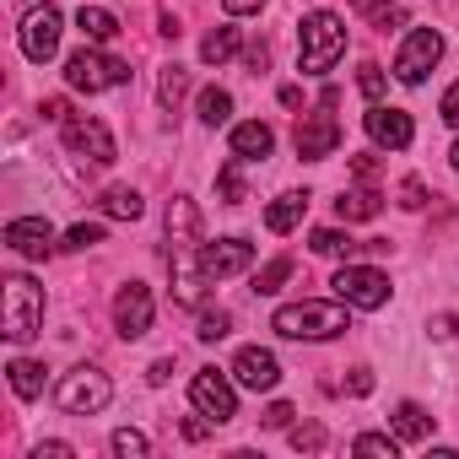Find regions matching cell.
I'll return each mask as SVG.
<instances>
[{
    "instance_id": "cell-1",
    "label": "cell",
    "mask_w": 459,
    "mask_h": 459,
    "mask_svg": "<svg viewBox=\"0 0 459 459\" xmlns=\"http://www.w3.org/2000/svg\"><path fill=\"white\" fill-rule=\"evenodd\" d=\"M341 55H346V22L335 12H308L303 28H298V71L303 76H330Z\"/></svg>"
},
{
    "instance_id": "cell-2",
    "label": "cell",
    "mask_w": 459,
    "mask_h": 459,
    "mask_svg": "<svg viewBox=\"0 0 459 459\" xmlns=\"http://www.w3.org/2000/svg\"><path fill=\"white\" fill-rule=\"evenodd\" d=\"M351 303H287L276 308L271 330L281 341H335L341 330H351Z\"/></svg>"
},
{
    "instance_id": "cell-3",
    "label": "cell",
    "mask_w": 459,
    "mask_h": 459,
    "mask_svg": "<svg viewBox=\"0 0 459 459\" xmlns=\"http://www.w3.org/2000/svg\"><path fill=\"white\" fill-rule=\"evenodd\" d=\"M0 330L6 341H33L44 330V287L33 276H6V292H0Z\"/></svg>"
},
{
    "instance_id": "cell-4",
    "label": "cell",
    "mask_w": 459,
    "mask_h": 459,
    "mask_svg": "<svg viewBox=\"0 0 459 459\" xmlns=\"http://www.w3.org/2000/svg\"><path fill=\"white\" fill-rule=\"evenodd\" d=\"M65 82H71L76 92H108V87H125V82H130V65L114 60V55H103L98 44H87V49H76V55L65 60Z\"/></svg>"
},
{
    "instance_id": "cell-5",
    "label": "cell",
    "mask_w": 459,
    "mask_h": 459,
    "mask_svg": "<svg viewBox=\"0 0 459 459\" xmlns=\"http://www.w3.org/2000/svg\"><path fill=\"white\" fill-rule=\"evenodd\" d=\"M55 400H60V411H71V416H98V411L114 400V384H108V373H98V368H71V373L60 378Z\"/></svg>"
},
{
    "instance_id": "cell-6",
    "label": "cell",
    "mask_w": 459,
    "mask_h": 459,
    "mask_svg": "<svg viewBox=\"0 0 459 459\" xmlns=\"http://www.w3.org/2000/svg\"><path fill=\"white\" fill-rule=\"evenodd\" d=\"M437 60H443V33H437V28H411V39H405L400 55H394V76H400L405 87H421Z\"/></svg>"
},
{
    "instance_id": "cell-7",
    "label": "cell",
    "mask_w": 459,
    "mask_h": 459,
    "mask_svg": "<svg viewBox=\"0 0 459 459\" xmlns=\"http://www.w3.org/2000/svg\"><path fill=\"white\" fill-rule=\"evenodd\" d=\"M330 108H335V103L325 98L319 108H308V114L298 119V135H292V141H298V157H303V162H325V157L341 146V119H335Z\"/></svg>"
},
{
    "instance_id": "cell-8",
    "label": "cell",
    "mask_w": 459,
    "mask_h": 459,
    "mask_svg": "<svg viewBox=\"0 0 459 459\" xmlns=\"http://www.w3.org/2000/svg\"><path fill=\"white\" fill-rule=\"evenodd\" d=\"M330 287H335V298L351 303V308H384V303H389V276L373 271V265H351V260H346Z\"/></svg>"
},
{
    "instance_id": "cell-9",
    "label": "cell",
    "mask_w": 459,
    "mask_h": 459,
    "mask_svg": "<svg viewBox=\"0 0 459 459\" xmlns=\"http://www.w3.org/2000/svg\"><path fill=\"white\" fill-rule=\"evenodd\" d=\"M60 135H65V146L76 152V157H87V162H114L119 152H114V135H108V125L103 119H92V114H65L60 119Z\"/></svg>"
},
{
    "instance_id": "cell-10",
    "label": "cell",
    "mask_w": 459,
    "mask_h": 459,
    "mask_svg": "<svg viewBox=\"0 0 459 459\" xmlns=\"http://www.w3.org/2000/svg\"><path fill=\"white\" fill-rule=\"evenodd\" d=\"M189 400H195V411H200V416H211L216 427L238 416V389L227 384L216 368H200V373L189 378Z\"/></svg>"
},
{
    "instance_id": "cell-11",
    "label": "cell",
    "mask_w": 459,
    "mask_h": 459,
    "mask_svg": "<svg viewBox=\"0 0 459 459\" xmlns=\"http://www.w3.org/2000/svg\"><path fill=\"white\" fill-rule=\"evenodd\" d=\"M22 55L33 60V65H49L55 55H60V12L49 6V0H44V6H33L28 17H22Z\"/></svg>"
},
{
    "instance_id": "cell-12",
    "label": "cell",
    "mask_w": 459,
    "mask_h": 459,
    "mask_svg": "<svg viewBox=\"0 0 459 459\" xmlns=\"http://www.w3.org/2000/svg\"><path fill=\"white\" fill-rule=\"evenodd\" d=\"M255 265V244L249 238H216V244H200V271L205 281H227Z\"/></svg>"
},
{
    "instance_id": "cell-13",
    "label": "cell",
    "mask_w": 459,
    "mask_h": 459,
    "mask_svg": "<svg viewBox=\"0 0 459 459\" xmlns=\"http://www.w3.org/2000/svg\"><path fill=\"white\" fill-rule=\"evenodd\" d=\"M152 287H141V281H125L119 287V298H114V330L125 335V341H141L146 330H152Z\"/></svg>"
},
{
    "instance_id": "cell-14",
    "label": "cell",
    "mask_w": 459,
    "mask_h": 459,
    "mask_svg": "<svg viewBox=\"0 0 459 459\" xmlns=\"http://www.w3.org/2000/svg\"><path fill=\"white\" fill-rule=\"evenodd\" d=\"M233 378H238L244 389L265 394V389L281 384V362H276V351H265V346H244V351L233 357Z\"/></svg>"
},
{
    "instance_id": "cell-15",
    "label": "cell",
    "mask_w": 459,
    "mask_h": 459,
    "mask_svg": "<svg viewBox=\"0 0 459 459\" xmlns=\"http://www.w3.org/2000/svg\"><path fill=\"white\" fill-rule=\"evenodd\" d=\"M362 125H368V135H373L378 146H389V152H405V146H411V135H416L411 114H405V108H384V103H373Z\"/></svg>"
},
{
    "instance_id": "cell-16",
    "label": "cell",
    "mask_w": 459,
    "mask_h": 459,
    "mask_svg": "<svg viewBox=\"0 0 459 459\" xmlns=\"http://www.w3.org/2000/svg\"><path fill=\"white\" fill-rule=\"evenodd\" d=\"M6 244L28 260H44L55 249V227L44 216H17V221H6Z\"/></svg>"
},
{
    "instance_id": "cell-17",
    "label": "cell",
    "mask_w": 459,
    "mask_h": 459,
    "mask_svg": "<svg viewBox=\"0 0 459 459\" xmlns=\"http://www.w3.org/2000/svg\"><path fill=\"white\" fill-rule=\"evenodd\" d=\"M168 238H173V249H200V211H195V200L189 195H173L168 200Z\"/></svg>"
},
{
    "instance_id": "cell-18",
    "label": "cell",
    "mask_w": 459,
    "mask_h": 459,
    "mask_svg": "<svg viewBox=\"0 0 459 459\" xmlns=\"http://www.w3.org/2000/svg\"><path fill=\"white\" fill-rule=\"evenodd\" d=\"M271 152H276V130H271V125H260V119L233 125V157H244V162H265Z\"/></svg>"
},
{
    "instance_id": "cell-19",
    "label": "cell",
    "mask_w": 459,
    "mask_h": 459,
    "mask_svg": "<svg viewBox=\"0 0 459 459\" xmlns=\"http://www.w3.org/2000/svg\"><path fill=\"white\" fill-rule=\"evenodd\" d=\"M378 211H384V195L368 189V184L362 189H341V200H335V216L341 221H373Z\"/></svg>"
},
{
    "instance_id": "cell-20",
    "label": "cell",
    "mask_w": 459,
    "mask_h": 459,
    "mask_svg": "<svg viewBox=\"0 0 459 459\" xmlns=\"http://www.w3.org/2000/svg\"><path fill=\"white\" fill-rule=\"evenodd\" d=\"M76 28H82L87 44H114V39H119V17L103 12V6H82V12H76Z\"/></svg>"
},
{
    "instance_id": "cell-21",
    "label": "cell",
    "mask_w": 459,
    "mask_h": 459,
    "mask_svg": "<svg viewBox=\"0 0 459 459\" xmlns=\"http://www.w3.org/2000/svg\"><path fill=\"white\" fill-rule=\"evenodd\" d=\"M303 211H308V195H276L271 200V211H265V227H271V233H292V227L303 221Z\"/></svg>"
},
{
    "instance_id": "cell-22",
    "label": "cell",
    "mask_w": 459,
    "mask_h": 459,
    "mask_svg": "<svg viewBox=\"0 0 459 459\" xmlns=\"http://www.w3.org/2000/svg\"><path fill=\"white\" fill-rule=\"evenodd\" d=\"M12 394L17 400H39L44 394V362H33V357H12Z\"/></svg>"
},
{
    "instance_id": "cell-23",
    "label": "cell",
    "mask_w": 459,
    "mask_h": 459,
    "mask_svg": "<svg viewBox=\"0 0 459 459\" xmlns=\"http://www.w3.org/2000/svg\"><path fill=\"white\" fill-rule=\"evenodd\" d=\"M389 427H394V437H400V443H421V437H432V416H427L416 400H405V405L394 411V421H389Z\"/></svg>"
},
{
    "instance_id": "cell-24",
    "label": "cell",
    "mask_w": 459,
    "mask_h": 459,
    "mask_svg": "<svg viewBox=\"0 0 459 459\" xmlns=\"http://www.w3.org/2000/svg\"><path fill=\"white\" fill-rule=\"evenodd\" d=\"M308 249H314V255H325V260H341V255L351 260V255H357V249H368V244H357V238L335 233V227H319V233L308 238Z\"/></svg>"
},
{
    "instance_id": "cell-25",
    "label": "cell",
    "mask_w": 459,
    "mask_h": 459,
    "mask_svg": "<svg viewBox=\"0 0 459 459\" xmlns=\"http://www.w3.org/2000/svg\"><path fill=\"white\" fill-rule=\"evenodd\" d=\"M233 55H238V28H216V33L200 44V60H205V65H227Z\"/></svg>"
},
{
    "instance_id": "cell-26",
    "label": "cell",
    "mask_w": 459,
    "mask_h": 459,
    "mask_svg": "<svg viewBox=\"0 0 459 459\" xmlns=\"http://www.w3.org/2000/svg\"><path fill=\"white\" fill-rule=\"evenodd\" d=\"M103 211H108V216H119V221H135L146 205H141V195H135L130 184H114V189H103Z\"/></svg>"
},
{
    "instance_id": "cell-27",
    "label": "cell",
    "mask_w": 459,
    "mask_h": 459,
    "mask_svg": "<svg viewBox=\"0 0 459 459\" xmlns=\"http://www.w3.org/2000/svg\"><path fill=\"white\" fill-rule=\"evenodd\" d=\"M227 119H233V92H221V87H205L200 92V125H227Z\"/></svg>"
},
{
    "instance_id": "cell-28",
    "label": "cell",
    "mask_w": 459,
    "mask_h": 459,
    "mask_svg": "<svg viewBox=\"0 0 459 459\" xmlns=\"http://www.w3.org/2000/svg\"><path fill=\"white\" fill-rule=\"evenodd\" d=\"M184 92H189V71H184V65H168L162 82H157V103L178 114V98H184Z\"/></svg>"
},
{
    "instance_id": "cell-29",
    "label": "cell",
    "mask_w": 459,
    "mask_h": 459,
    "mask_svg": "<svg viewBox=\"0 0 459 459\" xmlns=\"http://www.w3.org/2000/svg\"><path fill=\"white\" fill-rule=\"evenodd\" d=\"M287 276H292V260H287V255H276V260L255 276V292H260V298H271V292H281V287H287Z\"/></svg>"
},
{
    "instance_id": "cell-30",
    "label": "cell",
    "mask_w": 459,
    "mask_h": 459,
    "mask_svg": "<svg viewBox=\"0 0 459 459\" xmlns=\"http://www.w3.org/2000/svg\"><path fill=\"white\" fill-rule=\"evenodd\" d=\"M351 454H384V459H394L400 437L394 432H362V437H351Z\"/></svg>"
},
{
    "instance_id": "cell-31",
    "label": "cell",
    "mask_w": 459,
    "mask_h": 459,
    "mask_svg": "<svg viewBox=\"0 0 459 459\" xmlns=\"http://www.w3.org/2000/svg\"><path fill=\"white\" fill-rule=\"evenodd\" d=\"M238 168H244V157H233V162L216 173V189H221L227 205H238V200H244V173H238Z\"/></svg>"
},
{
    "instance_id": "cell-32",
    "label": "cell",
    "mask_w": 459,
    "mask_h": 459,
    "mask_svg": "<svg viewBox=\"0 0 459 459\" xmlns=\"http://www.w3.org/2000/svg\"><path fill=\"white\" fill-rule=\"evenodd\" d=\"M114 454H119V459H146V454H152V443H146V432L119 427V432H114Z\"/></svg>"
},
{
    "instance_id": "cell-33",
    "label": "cell",
    "mask_w": 459,
    "mask_h": 459,
    "mask_svg": "<svg viewBox=\"0 0 459 459\" xmlns=\"http://www.w3.org/2000/svg\"><path fill=\"white\" fill-rule=\"evenodd\" d=\"M195 335H200V341H221V335H233V314H227V308H205Z\"/></svg>"
},
{
    "instance_id": "cell-34",
    "label": "cell",
    "mask_w": 459,
    "mask_h": 459,
    "mask_svg": "<svg viewBox=\"0 0 459 459\" xmlns=\"http://www.w3.org/2000/svg\"><path fill=\"white\" fill-rule=\"evenodd\" d=\"M98 244H103V227H98V221H76L60 249H98Z\"/></svg>"
},
{
    "instance_id": "cell-35",
    "label": "cell",
    "mask_w": 459,
    "mask_h": 459,
    "mask_svg": "<svg viewBox=\"0 0 459 459\" xmlns=\"http://www.w3.org/2000/svg\"><path fill=\"white\" fill-rule=\"evenodd\" d=\"M292 448H303V454H319V448H325V427H319V421H303V427H292Z\"/></svg>"
},
{
    "instance_id": "cell-36",
    "label": "cell",
    "mask_w": 459,
    "mask_h": 459,
    "mask_svg": "<svg viewBox=\"0 0 459 459\" xmlns=\"http://www.w3.org/2000/svg\"><path fill=\"white\" fill-rule=\"evenodd\" d=\"M394 195H400V205H405V211H421V205H427V184H421V178H405Z\"/></svg>"
},
{
    "instance_id": "cell-37",
    "label": "cell",
    "mask_w": 459,
    "mask_h": 459,
    "mask_svg": "<svg viewBox=\"0 0 459 459\" xmlns=\"http://www.w3.org/2000/svg\"><path fill=\"white\" fill-rule=\"evenodd\" d=\"M357 82H362V92H368V98H373V103H378V98H384V71H378V65H373V60H368V65H362V76H357Z\"/></svg>"
},
{
    "instance_id": "cell-38",
    "label": "cell",
    "mask_w": 459,
    "mask_h": 459,
    "mask_svg": "<svg viewBox=\"0 0 459 459\" xmlns=\"http://www.w3.org/2000/svg\"><path fill=\"white\" fill-rule=\"evenodd\" d=\"M292 416H298V411H292V405H287V400H276V405H271V411H265V416H260V421H265V427H271V432H281V427H292Z\"/></svg>"
},
{
    "instance_id": "cell-39",
    "label": "cell",
    "mask_w": 459,
    "mask_h": 459,
    "mask_svg": "<svg viewBox=\"0 0 459 459\" xmlns=\"http://www.w3.org/2000/svg\"><path fill=\"white\" fill-rule=\"evenodd\" d=\"M437 114H443V125H454V130H459V82H454V87L443 92V103H437Z\"/></svg>"
},
{
    "instance_id": "cell-40",
    "label": "cell",
    "mask_w": 459,
    "mask_h": 459,
    "mask_svg": "<svg viewBox=\"0 0 459 459\" xmlns=\"http://www.w3.org/2000/svg\"><path fill=\"white\" fill-rule=\"evenodd\" d=\"M351 173H357L362 184H373V178H378V162H373V157L362 152V157H351Z\"/></svg>"
},
{
    "instance_id": "cell-41",
    "label": "cell",
    "mask_w": 459,
    "mask_h": 459,
    "mask_svg": "<svg viewBox=\"0 0 459 459\" xmlns=\"http://www.w3.org/2000/svg\"><path fill=\"white\" fill-rule=\"evenodd\" d=\"M260 6H265V0H221L227 17H249V12H260Z\"/></svg>"
},
{
    "instance_id": "cell-42",
    "label": "cell",
    "mask_w": 459,
    "mask_h": 459,
    "mask_svg": "<svg viewBox=\"0 0 459 459\" xmlns=\"http://www.w3.org/2000/svg\"><path fill=\"white\" fill-rule=\"evenodd\" d=\"M394 0H351V12H362V17H378V12H389Z\"/></svg>"
},
{
    "instance_id": "cell-43",
    "label": "cell",
    "mask_w": 459,
    "mask_h": 459,
    "mask_svg": "<svg viewBox=\"0 0 459 459\" xmlns=\"http://www.w3.org/2000/svg\"><path fill=\"white\" fill-rule=\"evenodd\" d=\"M65 114H71V103H65V98H44V119H55V125H60Z\"/></svg>"
},
{
    "instance_id": "cell-44",
    "label": "cell",
    "mask_w": 459,
    "mask_h": 459,
    "mask_svg": "<svg viewBox=\"0 0 459 459\" xmlns=\"http://www.w3.org/2000/svg\"><path fill=\"white\" fill-rule=\"evenodd\" d=\"M76 448L71 443H39V459H71Z\"/></svg>"
},
{
    "instance_id": "cell-45",
    "label": "cell",
    "mask_w": 459,
    "mask_h": 459,
    "mask_svg": "<svg viewBox=\"0 0 459 459\" xmlns=\"http://www.w3.org/2000/svg\"><path fill=\"white\" fill-rule=\"evenodd\" d=\"M454 330H459V319H454V314H443V319H432V335H437V341H448Z\"/></svg>"
},
{
    "instance_id": "cell-46",
    "label": "cell",
    "mask_w": 459,
    "mask_h": 459,
    "mask_svg": "<svg viewBox=\"0 0 459 459\" xmlns=\"http://www.w3.org/2000/svg\"><path fill=\"white\" fill-rule=\"evenodd\" d=\"M373 389V373L368 368H351V394H368Z\"/></svg>"
},
{
    "instance_id": "cell-47",
    "label": "cell",
    "mask_w": 459,
    "mask_h": 459,
    "mask_svg": "<svg viewBox=\"0 0 459 459\" xmlns=\"http://www.w3.org/2000/svg\"><path fill=\"white\" fill-rule=\"evenodd\" d=\"M173 378V357H162V362H152V384H168Z\"/></svg>"
},
{
    "instance_id": "cell-48",
    "label": "cell",
    "mask_w": 459,
    "mask_h": 459,
    "mask_svg": "<svg viewBox=\"0 0 459 459\" xmlns=\"http://www.w3.org/2000/svg\"><path fill=\"white\" fill-rule=\"evenodd\" d=\"M211 427H216V421H211V416H205V421H184V437H205V432H211Z\"/></svg>"
},
{
    "instance_id": "cell-49",
    "label": "cell",
    "mask_w": 459,
    "mask_h": 459,
    "mask_svg": "<svg viewBox=\"0 0 459 459\" xmlns=\"http://www.w3.org/2000/svg\"><path fill=\"white\" fill-rule=\"evenodd\" d=\"M448 162H454V173H459V141H454V152H448Z\"/></svg>"
}]
</instances>
